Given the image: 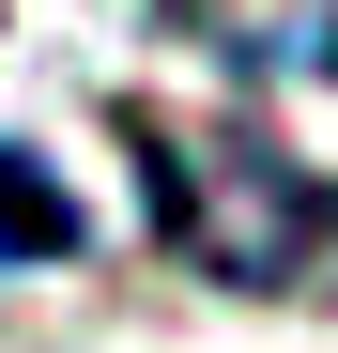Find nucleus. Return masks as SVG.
<instances>
[{"instance_id":"f257e3e1","label":"nucleus","mask_w":338,"mask_h":353,"mask_svg":"<svg viewBox=\"0 0 338 353\" xmlns=\"http://www.w3.org/2000/svg\"><path fill=\"white\" fill-rule=\"evenodd\" d=\"M139 200L169 230V261L231 276V292H308L338 261V185L323 169H292L261 123H154L139 108Z\"/></svg>"},{"instance_id":"f03ea898","label":"nucleus","mask_w":338,"mask_h":353,"mask_svg":"<svg viewBox=\"0 0 338 353\" xmlns=\"http://www.w3.org/2000/svg\"><path fill=\"white\" fill-rule=\"evenodd\" d=\"M0 261H77V200L31 154H0Z\"/></svg>"}]
</instances>
